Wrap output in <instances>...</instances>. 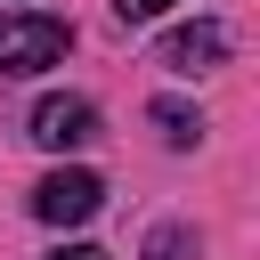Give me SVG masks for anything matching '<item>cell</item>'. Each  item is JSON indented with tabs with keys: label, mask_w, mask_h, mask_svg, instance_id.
Returning a JSON list of instances; mask_svg holds the SVG:
<instances>
[{
	"label": "cell",
	"mask_w": 260,
	"mask_h": 260,
	"mask_svg": "<svg viewBox=\"0 0 260 260\" xmlns=\"http://www.w3.org/2000/svg\"><path fill=\"white\" fill-rule=\"evenodd\" d=\"M49 260H106V252H98V244H57Z\"/></svg>",
	"instance_id": "8"
},
{
	"label": "cell",
	"mask_w": 260,
	"mask_h": 260,
	"mask_svg": "<svg viewBox=\"0 0 260 260\" xmlns=\"http://www.w3.org/2000/svg\"><path fill=\"white\" fill-rule=\"evenodd\" d=\"M219 57H228V24H211V16H195V24H179V32L162 41V65H171V73H187V81H195V73H211Z\"/></svg>",
	"instance_id": "4"
},
{
	"label": "cell",
	"mask_w": 260,
	"mask_h": 260,
	"mask_svg": "<svg viewBox=\"0 0 260 260\" xmlns=\"http://www.w3.org/2000/svg\"><path fill=\"white\" fill-rule=\"evenodd\" d=\"M98 203H106V179H98V171H49V179L32 187V211H41L49 228H81Z\"/></svg>",
	"instance_id": "2"
},
{
	"label": "cell",
	"mask_w": 260,
	"mask_h": 260,
	"mask_svg": "<svg viewBox=\"0 0 260 260\" xmlns=\"http://www.w3.org/2000/svg\"><path fill=\"white\" fill-rule=\"evenodd\" d=\"M146 260H187V228H154V244H146Z\"/></svg>",
	"instance_id": "6"
},
{
	"label": "cell",
	"mask_w": 260,
	"mask_h": 260,
	"mask_svg": "<svg viewBox=\"0 0 260 260\" xmlns=\"http://www.w3.org/2000/svg\"><path fill=\"white\" fill-rule=\"evenodd\" d=\"M65 49H73L65 16H41V8H8L0 16V73H49Z\"/></svg>",
	"instance_id": "1"
},
{
	"label": "cell",
	"mask_w": 260,
	"mask_h": 260,
	"mask_svg": "<svg viewBox=\"0 0 260 260\" xmlns=\"http://www.w3.org/2000/svg\"><path fill=\"white\" fill-rule=\"evenodd\" d=\"M89 138H98V106H89V98H41V106H32V146L73 154V146H89Z\"/></svg>",
	"instance_id": "3"
},
{
	"label": "cell",
	"mask_w": 260,
	"mask_h": 260,
	"mask_svg": "<svg viewBox=\"0 0 260 260\" xmlns=\"http://www.w3.org/2000/svg\"><path fill=\"white\" fill-rule=\"evenodd\" d=\"M162 8H179V0H114L122 24H146V16H162Z\"/></svg>",
	"instance_id": "7"
},
{
	"label": "cell",
	"mask_w": 260,
	"mask_h": 260,
	"mask_svg": "<svg viewBox=\"0 0 260 260\" xmlns=\"http://www.w3.org/2000/svg\"><path fill=\"white\" fill-rule=\"evenodd\" d=\"M154 122H162V138H171V146H195V138H203V114H195V106H179V98H154Z\"/></svg>",
	"instance_id": "5"
}]
</instances>
